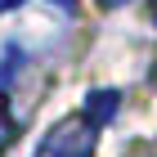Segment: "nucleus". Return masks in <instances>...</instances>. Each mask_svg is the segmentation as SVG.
I'll return each mask as SVG.
<instances>
[{"mask_svg":"<svg viewBox=\"0 0 157 157\" xmlns=\"http://www.w3.org/2000/svg\"><path fill=\"white\" fill-rule=\"evenodd\" d=\"M94 144H99V126L90 117H63L59 126H49L36 157H94Z\"/></svg>","mask_w":157,"mask_h":157,"instance_id":"obj_1","label":"nucleus"},{"mask_svg":"<svg viewBox=\"0 0 157 157\" xmlns=\"http://www.w3.org/2000/svg\"><path fill=\"white\" fill-rule=\"evenodd\" d=\"M117 108H121L117 90H90V94H85V117L94 121V126H108V121L117 117Z\"/></svg>","mask_w":157,"mask_h":157,"instance_id":"obj_2","label":"nucleus"},{"mask_svg":"<svg viewBox=\"0 0 157 157\" xmlns=\"http://www.w3.org/2000/svg\"><path fill=\"white\" fill-rule=\"evenodd\" d=\"M18 139V121H13V112H9V94H0V153Z\"/></svg>","mask_w":157,"mask_h":157,"instance_id":"obj_3","label":"nucleus"},{"mask_svg":"<svg viewBox=\"0 0 157 157\" xmlns=\"http://www.w3.org/2000/svg\"><path fill=\"white\" fill-rule=\"evenodd\" d=\"M103 9H121V5H130V0H99Z\"/></svg>","mask_w":157,"mask_h":157,"instance_id":"obj_4","label":"nucleus"},{"mask_svg":"<svg viewBox=\"0 0 157 157\" xmlns=\"http://www.w3.org/2000/svg\"><path fill=\"white\" fill-rule=\"evenodd\" d=\"M13 5H23V0H0V13H5V9H13Z\"/></svg>","mask_w":157,"mask_h":157,"instance_id":"obj_5","label":"nucleus"},{"mask_svg":"<svg viewBox=\"0 0 157 157\" xmlns=\"http://www.w3.org/2000/svg\"><path fill=\"white\" fill-rule=\"evenodd\" d=\"M153 23H157V0H153Z\"/></svg>","mask_w":157,"mask_h":157,"instance_id":"obj_6","label":"nucleus"}]
</instances>
